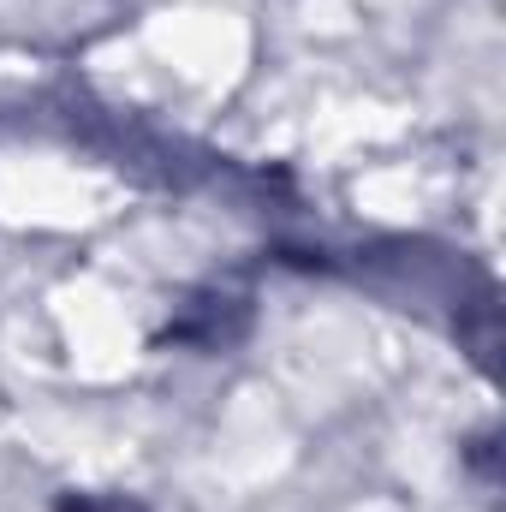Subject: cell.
I'll return each mask as SVG.
<instances>
[{
	"label": "cell",
	"instance_id": "6da1fadb",
	"mask_svg": "<svg viewBox=\"0 0 506 512\" xmlns=\"http://www.w3.org/2000/svg\"><path fill=\"white\" fill-rule=\"evenodd\" d=\"M66 512H137L131 501H66Z\"/></svg>",
	"mask_w": 506,
	"mask_h": 512
}]
</instances>
